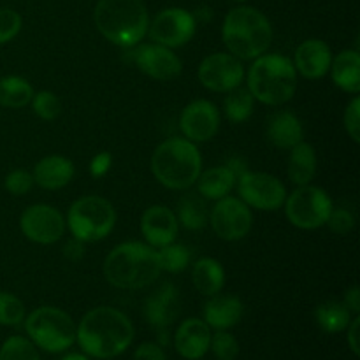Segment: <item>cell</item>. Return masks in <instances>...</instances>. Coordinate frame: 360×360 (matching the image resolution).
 I'll use <instances>...</instances> for the list:
<instances>
[{"label":"cell","instance_id":"obj_1","mask_svg":"<svg viewBox=\"0 0 360 360\" xmlns=\"http://www.w3.org/2000/svg\"><path fill=\"white\" fill-rule=\"evenodd\" d=\"M81 350L94 359H115L134 341V326L125 313L109 306L90 309L76 327Z\"/></svg>","mask_w":360,"mask_h":360},{"label":"cell","instance_id":"obj_2","mask_svg":"<svg viewBox=\"0 0 360 360\" xmlns=\"http://www.w3.org/2000/svg\"><path fill=\"white\" fill-rule=\"evenodd\" d=\"M162 273L158 252L144 243L129 241L115 246L104 260V278L122 290L150 287Z\"/></svg>","mask_w":360,"mask_h":360},{"label":"cell","instance_id":"obj_3","mask_svg":"<svg viewBox=\"0 0 360 360\" xmlns=\"http://www.w3.org/2000/svg\"><path fill=\"white\" fill-rule=\"evenodd\" d=\"M94 21L102 37L120 48L139 44L150 27V16L143 0H98Z\"/></svg>","mask_w":360,"mask_h":360},{"label":"cell","instance_id":"obj_4","mask_svg":"<svg viewBox=\"0 0 360 360\" xmlns=\"http://www.w3.org/2000/svg\"><path fill=\"white\" fill-rule=\"evenodd\" d=\"M221 37L229 53L239 60H255L271 48L273 27L255 7L239 6L225 16Z\"/></svg>","mask_w":360,"mask_h":360},{"label":"cell","instance_id":"obj_5","mask_svg":"<svg viewBox=\"0 0 360 360\" xmlns=\"http://www.w3.org/2000/svg\"><path fill=\"white\" fill-rule=\"evenodd\" d=\"M151 171L165 188L188 190L202 172L199 148L185 137L165 139L151 155Z\"/></svg>","mask_w":360,"mask_h":360},{"label":"cell","instance_id":"obj_6","mask_svg":"<svg viewBox=\"0 0 360 360\" xmlns=\"http://www.w3.org/2000/svg\"><path fill=\"white\" fill-rule=\"evenodd\" d=\"M297 88L294 62L283 55H260L248 70V90L266 105H281L290 101Z\"/></svg>","mask_w":360,"mask_h":360},{"label":"cell","instance_id":"obj_7","mask_svg":"<svg viewBox=\"0 0 360 360\" xmlns=\"http://www.w3.org/2000/svg\"><path fill=\"white\" fill-rule=\"evenodd\" d=\"M25 329L35 347L60 354L76 343V323L63 309L42 306L25 319Z\"/></svg>","mask_w":360,"mask_h":360},{"label":"cell","instance_id":"obj_8","mask_svg":"<svg viewBox=\"0 0 360 360\" xmlns=\"http://www.w3.org/2000/svg\"><path fill=\"white\" fill-rule=\"evenodd\" d=\"M65 224L69 225L74 238L79 241H101L115 229L116 211L104 197L86 195L77 199L69 207Z\"/></svg>","mask_w":360,"mask_h":360},{"label":"cell","instance_id":"obj_9","mask_svg":"<svg viewBox=\"0 0 360 360\" xmlns=\"http://www.w3.org/2000/svg\"><path fill=\"white\" fill-rule=\"evenodd\" d=\"M285 214L294 227L313 231L327 224L333 200L326 190L313 185H302L290 193L283 202Z\"/></svg>","mask_w":360,"mask_h":360},{"label":"cell","instance_id":"obj_10","mask_svg":"<svg viewBox=\"0 0 360 360\" xmlns=\"http://www.w3.org/2000/svg\"><path fill=\"white\" fill-rule=\"evenodd\" d=\"M238 192L246 206L259 211L280 210L287 199L283 183L267 172L246 171L238 178Z\"/></svg>","mask_w":360,"mask_h":360},{"label":"cell","instance_id":"obj_11","mask_svg":"<svg viewBox=\"0 0 360 360\" xmlns=\"http://www.w3.org/2000/svg\"><path fill=\"white\" fill-rule=\"evenodd\" d=\"M195 16L190 11L181 9V7H171L153 18L148 27V34L155 44L172 49L188 44L195 35Z\"/></svg>","mask_w":360,"mask_h":360},{"label":"cell","instance_id":"obj_12","mask_svg":"<svg viewBox=\"0 0 360 360\" xmlns=\"http://www.w3.org/2000/svg\"><path fill=\"white\" fill-rule=\"evenodd\" d=\"M200 84L217 94H229L241 86L245 79V67L241 60L231 53H213L200 62L197 70Z\"/></svg>","mask_w":360,"mask_h":360},{"label":"cell","instance_id":"obj_13","mask_svg":"<svg viewBox=\"0 0 360 360\" xmlns=\"http://www.w3.org/2000/svg\"><path fill=\"white\" fill-rule=\"evenodd\" d=\"M210 224L214 234L224 241H239L252 231L253 217L250 207L236 197H224L213 206Z\"/></svg>","mask_w":360,"mask_h":360},{"label":"cell","instance_id":"obj_14","mask_svg":"<svg viewBox=\"0 0 360 360\" xmlns=\"http://www.w3.org/2000/svg\"><path fill=\"white\" fill-rule=\"evenodd\" d=\"M20 229L27 239L37 245H53L65 234V218L56 207L34 204L21 213Z\"/></svg>","mask_w":360,"mask_h":360},{"label":"cell","instance_id":"obj_15","mask_svg":"<svg viewBox=\"0 0 360 360\" xmlns=\"http://www.w3.org/2000/svg\"><path fill=\"white\" fill-rule=\"evenodd\" d=\"M130 58L137 69L157 81H171L183 70L181 60L172 49L160 44H141L130 51Z\"/></svg>","mask_w":360,"mask_h":360},{"label":"cell","instance_id":"obj_16","mask_svg":"<svg viewBox=\"0 0 360 360\" xmlns=\"http://www.w3.org/2000/svg\"><path fill=\"white\" fill-rule=\"evenodd\" d=\"M179 127L185 139L192 143H206L220 130V111L210 101H193L183 109Z\"/></svg>","mask_w":360,"mask_h":360},{"label":"cell","instance_id":"obj_17","mask_svg":"<svg viewBox=\"0 0 360 360\" xmlns=\"http://www.w3.org/2000/svg\"><path fill=\"white\" fill-rule=\"evenodd\" d=\"M179 290L172 283H164L144 301V319L155 329L165 330L179 315Z\"/></svg>","mask_w":360,"mask_h":360},{"label":"cell","instance_id":"obj_18","mask_svg":"<svg viewBox=\"0 0 360 360\" xmlns=\"http://www.w3.org/2000/svg\"><path fill=\"white\" fill-rule=\"evenodd\" d=\"M141 232L148 245L153 248H162L169 243H174L176 236H178L176 213L160 204L150 206L141 217Z\"/></svg>","mask_w":360,"mask_h":360},{"label":"cell","instance_id":"obj_19","mask_svg":"<svg viewBox=\"0 0 360 360\" xmlns=\"http://www.w3.org/2000/svg\"><path fill=\"white\" fill-rule=\"evenodd\" d=\"M330 62H333V53H330L329 44L320 39H308L295 49V70L309 81L326 76L330 69Z\"/></svg>","mask_w":360,"mask_h":360},{"label":"cell","instance_id":"obj_20","mask_svg":"<svg viewBox=\"0 0 360 360\" xmlns=\"http://www.w3.org/2000/svg\"><path fill=\"white\" fill-rule=\"evenodd\" d=\"M211 330L204 320L188 319L178 327L174 336L176 352L186 360H199L210 350Z\"/></svg>","mask_w":360,"mask_h":360},{"label":"cell","instance_id":"obj_21","mask_svg":"<svg viewBox=\"0 0 360 360\" xmlns=\"http://www.w3.org/2000/svg\"><path fill=\"white\" fill-rule=\"evenodd\" d=\"M34 185H39L44 190H60L70 183L74 178V164L60 155H49L35 164Z\"/></svg>","mask_w":360,"mask_h":360},{"label":"cell","instance_id":"obj_22","mask_svg":"<svg viewBox=\"0 0 360 360\" xmlns=\"http://www.w3.org/2000/svg\"><path fill=\"white\" fill-rule=\"evenodd\" d=\"M243 302L236 295H211L204 304V322L217 330H227L243 319Z\"/></svg>","mask_w":360,"mask_h":360},{"label":"cell","instance_id":"obj_23","mask_svg":"<svg viewBox=\"0 0 360 360\" xmlns=\"http://www.w3.org/2000/svg\"><path fill=\"white\" fill-rule=\"evenodd\" d=\"M304 136L301 120L290 111H280L271 116L267 125V139L280 150H290L299 144Z\"/></svg>","mask_w":360,"mask_h":360},{"label":"cell","instance_id":"obj_24","mask_svg":"<svg viewBox=\"0 0 360 360\" xmlns=\"http://www.w3.org/2000/svg\"><path fill=\"white\" fill-rule=\"evenodd\" d=\"M330 74L338 88L347 94L360 91V55L357 49H345L330 62Z\"/></svg>","mask_w":360,"mask_h":360},{"label":"cell","instance_id":"obj_25","mask_svg":"<svg viewBox=\"0 0 360 360\" xmlns=\"http://www.w3.org/2000/svg\"><path fill=\"white\" fill-rule=\"evenodd\" d=\"M236 181H238V178L227 165H217V167L200 172L195 183L199 193L204 199L220 200L232 192Z\"/></svg>","mask_w":360,"mask_h":360},{"label":"cell","instance_id":"obj_26","mask_svg":"<svg viewBox=\"0 0 360 360\" xmlns=\"http://www.w3.org/2000/svg\"><path fill=\"white\" fill-rule=\"evenodd\" d=\"M316 174V153L315 148L309 143L301 141L290 148V158H288V178L294 185L302 186L309 185Z\"/></svg>","mask_w":360,"mask_h":360},{"label":"cell","instance_id":"obj_27","mask_svg":"<svg viewBox=\"0 0 360 360\" xmlns=\"http://www.w3.org/2000/svg\"><path fill=\"white\" fill-rule=\"evenodd\" d=\"M192 283L202 295L220 294L225 285V271L217 259H200L193 264Z\"/></svg>","mask_w":360,"mask_h":360},{"label":"cell","instance_id":"obj_28","mask_svg":"<svg viewBox=\"0 0 360 360\" xmlns=\"http://www.w3.org/2000/svg\"><path fill=\"white\" fill-rule=\"evenodd\" d=\"M315 320L323 333L338 334L350 326L352 311L341 301H326L315 309Z\"/></svg>","mask_w":360,"mask_h":360},{"label":"cell","instance_id":"obj_29","mask_svg":"<svg viewBox=\"0 0 360 360\" xmlns=\"http://www.w3.org/2000/svg\"><path fill=\"white\" fill-rule=\"evenodd\" d=\"M34 88L25 77L6 76L0 79V105L7 109H21L30 104Z\"/></svg>","mask_w":360,"mask_h":360},{"label":"cell","instance_id":"obj_30","mask_svg":"<svg viewBox=\"0 0 360 360\" xmlns=\"http://www.w3.org/2000/svg\"><path fill=\"white\" fill-rule=\"evenodd\" d=\"M176 218L188 231H200V229L206 227L207 220H210V213H207L206 202L200 197L186 193L179 199L178 217Z\"/></svg>","mask_w":360,"mask_h":360},{"label":"cell","instance_id":"obj_31","mask_svg":"<svg viewBox=\"0 0 360 360\" xmlns=\"http://www.w3.org/2000/svg\"><path fill=\"white\" fill-rule=\"evenodd\" d=\"M253 95L250 94L248 88H234L227 94L224 102L225 115H227L229 122L232 123H243L252 116L253 112Z\"/></svg>","mask_w":360,"mask_h":360},{"label":"cell","instance_id":"obj_32","mask_svg":"<svg viewBox=\"0 0 360 360\" xmlns=\"http://www.w3.org/2000/svg\"><path fill=\"white\" fill-rule=\"evenodd\" d=\"M158 260H160L162 271L167 273H181L190 264V250L183 245L169 243L158 250Z\"/></svg>","mask_w":360,"mask_h":360},{"label":"cell","instance_id":"obj_33","mask_svg":"<svg viewBox=\"0 0 360 360\" xmlns=\"http://www.w3.org/2000/svg\"><path fill=\"white\" fill-rule=\"evenodd\" d=\"M0 360H41L37 348L23 336H11L0 348Z\"/></svg>","mask_w":360,"mask_h":360},{"label":"cell","instance_id":"obj_34","mask_svg":"<svg viewBox=\"0 0 360 360\" xmlns=\"http://www.w3.org/2000/svg\"><path fill=\"white\" fill-rule=\"evenodd\" d=\"M25 320V304L9 292H0V326L14 327Z\"/></svg>","mask_w":360,"mask_h":360},{"label":"cell","instance_id":"obj_35","mask_svg":"<svg viewBox=\"0 0 360 360\" xmlns=\"http://www.w3.org/2000/svg\"><path fill=\"white\" fill-rule=\"evenodd\" d=\"M30 104L35 115L41 120H46V122H51V120L58 118L60 112H62V102H60V98L53 91L48 90L34 94Z\"/></svg>","mask_w":360,"mask_h":360},{"label":"cell","instance_id":"obj_36","mask_svg":"<svg viewBox=\"0 0 360 360\" xmlns=\"http://www.w3.org/2000/svg\"><path fill=\"white\" fill-rule=\"evenodd\" d=\"M210 348L220 360H234L239 354L238 340L225 330H218L214 336H211Z\"/></svg>","mask_w":360,"mask_h":360},{"label":"cell","instance_id":"obj_37","mask_svg":"<svg viewBox=\"0 0 360 360\" xmlns=\"http://www.w3.org/2000/svg\"><path fill=\"white\" fill-rule=\"evenodd\" d=\"M21 25H23V20L20 13L9 7H0V46L13 41L20 34Z\"/></svg>","mask_w":360,"mask_h":360},{"label":"cell","instance_id":"obj_38","mask_svg":"<svg viewBox=\"0 0 360 360\" xmlns=\"http://www.w3.org/2000/svg\"><path fill=\"white\" fill-rule=\"evenodd\" d=\"M4 186L9 193L13 195H25L32 190L34 186V178H32V172L25 171V169H16V171L9 172L6 176V181H4Z\"/></svg>","mask_w":360,"mask_h":360},{"label":"cell","instance_id":"obj_39","mask_svg":"<svg viewBox=\"0 0 360 360\" xmlns=\"http://www.w3.org/2000/svg\"><path fill=\"white\" fill-rule=\"evenodd\" d=\"M326 225H329V229L334 234L345 236L354 229L355 218L348 210H333L330 211L329 218H327Z\"/></svg>","mask_w":360,"mask_h":360},{"label":"cell","instance_id":"obj_40","mask_svg":"<svg viewBox=\"0 0 360 360\" xmlns=\"http://www.w3.org/2000/svg\"><path fill=\"white\" fill-rule=\"evenodd\" d=\"M345 129L354 143H360V97H355L345 111Z\"/></svg>","mask_w":360,"mask_h":360},{"label":"cell","instance_id":"obj_41","mask_svg":"<svg viewBox=\"0 0 360 360\" xmlns=\"http://www.w3.org/2000/svg\"><path fill=\"white\" fill-rule=\"evenodd\" d=\"M112 164V157L109 151H101L98 155H95L90 162V174L94 178H102L109 172Z\"/></svg>","mask_w":360,"mask_h":360},{"label":"cell","instance_id":"obj_42","mask_svg":"<svg viewBox=\"0 0 360 360\" xmlns=\"http://www.w3.org/2000/svg\"><path fill=\"white\" fill-rule=\"evenodd\" d=\"M134 360H165L164 350L155 343H143L136 350Z\"/></svg>","mask_w":360,"mask_h":360},{"label":"cell","instance_id":"obj_43","mask_svg":"<svg viewBox=\"0 0 360 360\" xmlns=\"http://www.w3.org/2000/svg\"><path fill=\"white\" fill-rule=\"evenodd\" d=\"M63 257H65L67 260H70V262H79L81 259L84 257V243L79 241V239L72 238L69 239V241L63 245Z\"/></svg>","mask_w":360,"mask_h":360},{"label":"cell","instance_id":"obj_44","mask_svg":"<svg viewBox=\"0 0 360 360\" xmlns=\"http://www.w3.org/2000/svg\"><path fill=\"white\" fill-rule=\"evenodd\" d=\"M348 329V345H350L352 352L354 355H360V348H359V329H360V316L357 315L355 319H352L350 326L347 327Z\"/></svg>","mask_w":360,"mask_h":360},{"label":"cell","instance_id":"obj_45","mask_svg":"<svg viewBox=\"0 0 360 360\" xmlns=\"http://www.w3.org/2000/svg\"><path fill=\"white\" fill-rule=\"evenodd\" d=\"M343 304L347 306V308L350 309L352 313L359 315V313H360V290H359V287H352L350 290H347V294H345Z\"/></svg>","mask_w":360,"mask_h":360},{"label":"cell","instance_id":"obj_46","mask_svg":"<svg viewBox=\"0 0 360 360\" xmlns=\"http://www.w3.org/2000/svg\"><path fill=\"white\" fill-rule=\"evenodd\" d=\"M227 167L231 169L232 172H234L236 178H239V176L245 174V172L248 171V167H246V162H245V160H241V158H238V157L231 158V162H229Z\"/></svg>","mask_w":360,"mask_h":360},{"label":"cell","instance_id":"obj_47","mask_svg":"<svg viewBox=\"0 0 360 360\" xmlns=\"http://www.w3.org/2000/svg\"><path fill=\"white\" fill-rule=\"evenodd\" d=\"M62 360H90L86 357V355H81V354H70V355H65Z\"/></svg>","mask_w":360,"mask_h":360},{"label":"cell","instance_id":"obj_48","mask_svg":"<svg viewBox=\"0 0 360 360\" xmlns=\"http://www.w3.org/2000/svg\"><path fill=\"white\" fill-rule=\"evenodd\" d=\"M236 2H246V0H236Z\"/></svg>","mask_w":360,"mask_h":360}]
</instances>
